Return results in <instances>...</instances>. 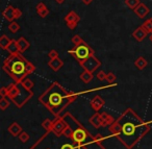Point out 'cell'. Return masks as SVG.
Returning <instances> with one entry per match:
<instances>
[{
    "label": "cell",
    "instance_id": "2",
    "mask_svg": "<svg viewBox=\"0 0 152 149\" xmlns=\"http://www.w3.org/2000/svg\"><path fill=\"white\" fill-rule=\"evenodd\" d=\"M70 100L71 98L66 94L65 90L57 84H53L47 91L46 94L41 97V101H43L45 104L48 105L54 112L63 109V107L67 105Z\"/></svg>",
    "mask_w": 152,
    "mask_h": 149
},
{
    "label": "cell",
    "instance_id": "28",
    "mask_svg": "<svg viewBox=\"0 0 152 149\" xmlns=\"http://www.w3.org/2000/svg\"><path fill=\"white\" fill-rule=\"evenodd\" d=\"M106 78H107V79L110 80V81H113V80L115 79V75L113 73H110L107 76H106Z\"/></svg>",
    "mask_w": 152,
    "mask_h": 149
},
{
    "label": "cell",
    "instance_id": "21",
    "mask_svg": "<svg viewBox=\"0 0 152 149\" xmlns=\"http://www.w3.org/2000/svg\"><path fill=\"white\" fill-rule=\"evenodd\" d=\"M81 79L83 80V81H86V82H88V81H90V80L92 79V74H91V72H89V71H86L85 73H83L81 74Z\"/></svg>",
    "mask_w": 152,
    "mask_h": 149
},
{
    "label": "cell",
    "instance_id": "5",
    "mask_svg": "<svg viewBox=\"0 0 152 149\" xmlns=\"http://www.w3.org/2000/svg\"><path fill=\"white\" fill-rule=\"evenodd\" d=\"M2 16L4 17V19L9 22H13L16 19H19L22 16V12L19 9L12 7V5H7L2 12Z\"/></svg>",
    "mask_w": 152,
    "mask_h": 149
},
{
    "label": "cell",
    "instance_id": "15",
    "mask_svg": "<svg viewBox=\"0 0 152 149\" xmlns=\"http://www.w3.org/2000/svg\"><path fill=\"white\" fill-rule=\"evenodd\" d=\"M86 138V131L83 129H77L74 132V139H75L77 142H83Z\"/></svg>",
    "mask_w": 152,
    "mask_h": 149
},
{
    "label": "cell",
    "instance_id": "14",
    "mask_svg": "<svg viewBox=\"0 0 152 149\" xmlns=\"http://www.w3.org/2000/svg\"><path fill=\"white\" fill-rule=\"evenodd\" d=\"M11 42H12V40L7 36H5V34H2V36L0 37V47L2 49L7 50V48L9 47V45L11 44Z\"/></svg>",
    "mask_w": 152,
    "mask_h": 149
},
{
    "label": "cell",
    "instance_id": "12",
    "mask_svg": "<svg viewBox=\"0 0 152 149\" xmlns=\"http://www.w3.org/2000/svg\"><path fill=\"white\" fill-rule=\"evenodd\" d=\"M48 65L50 66V67L52 68L54 71H57V70H58L59 68L63 66V62H61L58 57H55V59H50V62H49Z\"/></svg>",
    "mask_w": 152,
    "mask_h": 149
},
{
    "label": "cell",
    "instance_id": "24",
    "mask_svg": "<svg viewBox=\"0 0 152 149\" xmlns=\"http://www.w3.org/2000/svg\"><path fill=\"white\" fill-rule=\"evenodd\" d=\"M34 70V67L31 65V64L27 63V67H26V74L30 73V72H32Z\"/></svg>",
    "mask_w": 152,
    "mask_h": 149
},
{
    "label": "cell",
    "instance_id": "8",
    "mask_svg": "<svg viewBox=\"0 0 152 149\" xmlns=\"http://www.w3.org/2000/svg\"><path fill=\"white\" fill-rule=\"evenodd\" d=\"M134 13H135V15L137 16L139 18H141V19H143V18H145L146 16L149 14V12H150V10L148 9V7L146 4H144V3H140L139 5H137V7H135L134 10Z\"/></svg>",
    "mask_w": 152,
    "mask_h": 149
},
{
    "label": "cell",
    "instance_id": "6",
    "mask_svg": "<svg viewBox=\"0 0 152 149\" xmlns=\"http://www.w3.org/2000/svg\"><path fill=\"white\" fill-rule=\"evenodd\" d=\"M64 20H65L68 27L73 30L75 29L76 26L78 25V23L80 22V17H79V15L77 13H75L74 11H71L65 16Z\"/></svg>",
    "mask_w": 152,
    "mask_h": 149
},
{
    "label": "cell",
    "instance_id": "9",
    "mask_svg": "<svg viewBox=\"0 0 152 149\" xmlns=\"http://www.w3.org/2000/svg\"><path fill=\"white\" fill-rule=\"evenodd\" d=\"M148 32H146L145 29H144L142 26H140V27H137V29L134 30V32H132V37L133 39H135V40L137 41V42H142V41L144 40V39L147 37Z\"/></svg>",
    "mask_w": 152,
    "mask_h": 149
},
{
    "label": "cell",
    "instance_id": "20",
    "mask_svg": "<svg viewBox=\"0 0 152 149\" xmlns=\"http://www.w3.org/2000/svg\"><path fill=\"white\" fill-rule=\"evenodd\" d=\"M71 42L74 44V46H78V45H80L81 43L83 42V40L81 39V37L80 36H78V34H75V36L72 38V40H71Z\"/></svg>",
    "mask_w": 152,
    "mask_h": 149
},
{
    "label": "cell",
    "instance_id": "10",
    "mask_svg": "<svg viewBox=\"0 0 152 149\" xmlns=\"http://www.w3.org/2000/svg\"><path fill=\"white\" fill-rule=\"evenodd\" d=\"M37 14L40 16L41 18H46L49 15V10L48 7L45 5L44 2H39L36 7Z\"/></svg>",
    "mask_w": 152,
    "mask_h": 149
},
{
    "label": "cell",
    "instance_id": "26",
    "mask_svg": "<svg viewBox=\"0 0 152 149\" xmlns=\"http://www.w3.org/2000/svg\"><path fill=\"white\" fill-rule=\"evenodd\" d=\"M7 105H9V102H7V100H4V99H2V102H1V106H2V109H4Z\"/></svg>",
    "mask_w": 152,
    "mask_h": 149
},
{
    "label": "cell",
    "instance_id": "13",
    "mask_svg": "<svg viewBox=\"0 0 152 149\" xmlns=\"http://www.w3.org/2000/svg\"><path fill=\"white\" fill-rule=\"evenodd\" d=\"M7 50L9 51L11 54H16V53H19V47H18L17 41L12 40L11 44L9 45V47L7 48Z\"/></svg>",
    "mask_w": 152,
    "mask_h": 149
},
{
    "label": "cell",
    "instance_id": "18",
    "mask_svg": "<svg viewBox=\"0 0 152 149\" xmlns=\"http://www.w3.org/2000/svg\"><path fill=\"white\" fill-rule=\"evenodd\" d=\"M9 30L11 32H13V34H16V32H19V30H20V25L16 21L10 22V24H9Z\"/></svg>",
    "mask_w": 152,
    "mask_h": 149
},
{
    "label": "cell",
    "instance_id": "3",
    "mask_svg": "<svg viewBox=\"0 0 152 149\" xmlns=\"http://www.w3.org/2000/svg\"><path fill=\"white\" fill-rule=\"evenodd\" d=\"M27 63L28 62H26V59L19 53L11 54V57L5 59L3 69L15 79L19 80L26 74Z\"/></svg>",
    "mask_w": 152,
    "mask_h": 149
},
{
    "label": "cell",
    "instance_id": "11",
    "mask_svg": "<svg viewBox=\"0 0 152 149\" xmlns=\"http://www.w3.org/2000/svg\"><path fill=\"white\" fill-rule=\"evenodd\" d=\"M17 43H18V47H19V52H24V51H26L30 47V43L24 37H21L17 41Z\"/></svg>",
    "mask_w": 152,
    "mask_h": 149
},
{
    "label": "cell",
    "instance_id": "31",
    "mask_svg": "<svg viewBox=\"0 0 152 149\" xmlns=\"http://www.w3.org/2000/svg\"><path fill=\"white\" fill-rule=\"evenodd\" d=\"M55 1H56V2L58 3V4H61V3L65 2V0H55Z\"/></svg>",
    "mask_w": 152,
    "mask_h": 149
},
{
    "label": "cell",
    "instance_id": "27",
    "mask_svg": "<svg viewBox=\"0 0 152 149\" xmlns=\"http://www.w3.org/2000/svg\"><path fill=\"white\" fill-rule=\"evenodd\" d=\"M61 149H74V148L71 144H65L63 147H61Z\"/></svg>",
    "mask_w": 152,
    "mask_h": 149
},
{
    "label": "cell",
    "instance_id": "32",
    "mask_svg": "<svg viewBox=\"0 0 152 149\" xmlns=\"http://www.w3.org/2000/svg\"><path fill=\"white\" fill-rule=\"evenodd\" d=\"M149 40H150V42H152V34H150V36H149Z\"/></svg>",
    "mask_w": 152,
    "mask_h": 149
},
{
    "label": "cell",
    "instance_id": "22",
    "mask_svg": "<svg viewBox=\"0 0 152 149\" xmlns=\"http://www.w3.org/2000/svg\"><path fill=\"white\" fill-rule=\"evenodd\" d=\"M102 103H103V102H102V100H101V99H100L99 97H96V98H95V100L93 101V103H92V104H93V106L98 107V106H99V105H101Z\"/></svg>",
    "mask_w": 152,
    "mask_h": 149
},
{
    "label": "cell",
    "instance_id": "25",
    "mask_svg": "<svg viewBox=\"0 0 152 149\" xmlns=\"http://www.w3.org/2000/svg\"><path fill=\"white\" fill-rule=\"evenodd\" d=\"M23 86L25 87L26 89H30L32 87V84H31V81H30V80H25V81H24V84H23Z\"/></svg>",
    "mask_w": 152,
    "mask_h": 149
},
{
    "label": "cell",
    "instance_id": "29",
    "mask_svg": "<svg viewBox=\"0 0 152 149\" xmlns=\"http://www.w3.org/2000/svg\"><path fill=\"white\" fill-rule=\"evenodd\" d=\"M81 1H83V3L86 5H90L92 2H93V0H81Z\"/></svg>",
    "mask_w": 152,
    "mask_h": 149
},
{
    "label": "cell",
    "instance_id": "30",
    "mask_svg": "<svg viewBox=\"0 0 152 149\" xmlns=\"http://www.w3.org/2000/svg\"><path fill=\"white\" fill-rule=\"evenodd\" d=\"M98 78H99V79H103V78H104V73H103V72H100V73H98Z\"/></svg>",
    "mask_w": 152,
    "mask_h": 149
},
{
    "label": "cell",
    "instance_id": "7",
    "mask_svg": "<svg viewBox=\"0 0 152 149\" xmlns=\"http://www.w3.org/2000/svg\"><path fill=\"white\" fill-rule=\"evenodd\" d=\"M83 66L85 67V69L89 72H93L95 69H97L100 66V62L96 59L94 55H91L87 61H85L83 63Z\"/></svg>",
    "mask_w": 152,
    "mask_h": 149
},
{
    "label": "cell",
    "instance_id": "1",
    "mask_svg": "<svg viewBox=\"0 0 152 149\" xmlns=\"http://www.w3.org/2000/svg\"><path fill=\"white\" fill-rule=\"evenodd\" d=\"M121 131L120 136L126 143H133L140 134L142 122L132 112H127L119 121Z\"/></svg>",
    "mask_w": 152,
    "mask_h": 149
},
{
    "label": "cell",
    "instance_id": "4",
    "mask_svg": "<svg viewBox=\"0 0 152 149\" xmlns=\"http://www.w3.org/2000/svg\"><path fill=\"white\" fill-rule=\"evenodd\" d=\"M69 53L73 55L79 63L83 64L85 61H87L91 55H94V50L83 41L80 45L76 46L75 48L69 50Z\"/></svg>",
    "mask_w": 152,
    "mask_h": 149
},
{
    "label": "cell",
    "instance_id": "16",
    "mask_svg": "<svg viewBox=\"0 0 152 149\" xmlns=\"http://www.w3.org/2000/svg\"><path fill=\"white\" fill-rule=\"evenodd\" d=\"M142 27H143L149 34H152V18H149V19L146 20L143 23V25H142Z\"/></svg>",
    "mask_w": 152,
    "mask_h": 149
},
{
    "label": "cell",
    "instance_id": "17",
    "mask_svg": "<svg viewBox=\"0 0 152 149\" xmlns=\"http://www.w3.org/2000/svg\"><path fill=\"white\" fill-rule=\"evenodd\" d=\"M141 3L140 0H125V5L130 10H134Z\"/></svg>",
    "mask_w": 152,
    "mask_h": 149
},
{
    "label": "cell",
    "instance_id": "23",
    "mask_svg": "<svg viewBox=\"0 0 152 149\" xmlns=\"http://www.w3.org/2000/svg\"><path fill=\"white\" fill-rule=\"evenodd\" d=\"M48 57H50V59H55V57H58V53L56 52V50H51L50 52H49Z\"/></svg>",
    "mask_w": 152,
    "mask_h": 149
},
{
    "label": "cell",
    "instance_id": "19",
    "mask_svg": "<svg viewBox=\"0 0 152 149\" xmlns=\"http://www.w3.org/2000/svg\"><path fill=\"white\" fill-rule=\"evenodd\" d=\"M135 66H137L139 69H144V68L147 66V61L142 57H139V59L135 61Z\"/></svg>",
    "mask_w": 152,
    "mask_h": 149
}]
</instances>
